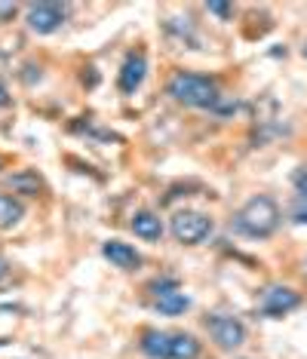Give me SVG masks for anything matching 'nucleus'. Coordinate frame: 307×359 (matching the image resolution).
<instances>
[{"instance_id": "obj_1", "label": "nucleus", "mask_w": 307, "mask_h": 359, "mask_svg": "<svg viewBox=\"0 0 307 359\" xmlns=\"http://www.w3.org/2000/svg\"><path fill=\"white\" fill-rule=\"evenodd\" d=\"M231 227L243 236H252V240H264L280 227V209L271 197H252L243 209L233 215Z\"/></svg>"}, {"instance_id": "obj_2", "label": "nucleus", "mask_w": 307, "mask_h": 359, "mask_svg": "<svg viewBox=\"0 0 307 359\" xmlns=\"http://www.w3.org/2000/svg\"><path fill=\"white\" fill-rule=\"evenodd\" d=\"M169 95L188 108H218V99H221L215 80L203 74H188V71H179L169 80Z\"/></svg>"}, {"instance_id": "obj_3", "label": "nucleus", "mask_w": 307, "mask_h": 359, "mask_svg": "<svg viewBox=\"0 0 307 359\" xmlns=\"http://www.w3.org/2000/svg\"><path fill=\"white\" fill-rule=\"evenodd\" d=\"M212 233V218L203 212H179L172 218V236L184 246H197Z\"/></svg>"}, {"instance_id": "obj_4", "label": "nucleus", "mask_w": 307, "mask_h": 359, "mask_svg": "<svg viewBox=\"0 0 307 359\" xmlns=\"http://www.w3.org/2000/svg\"><path fill=\"white\" fill-rule=\"evenodd\" d=\"M151 295H154V304H157L160 313L166 316H179L191 307V298L179 289L175 280H160V283H151Z\"/></svg>"}, {"instance_id": "obj_5", "label": "nucleus", "mask_w": 307, "mask_h": 359, "mask_svg": "<svg viewBox=\"0 0 307 359\" xmlns=\"http://www.w3.org/2000/svg\"><path fill=\"white\" fill-rule=\"evenodd\" d=\"M206 329H209V334H212L215 344L224 347V350H233L246 341V325L240 320H233V316H221V313L209 316Z\"/></svg>"}, {"instance_id": "obj_6", "label": "nucleus", "mask_w": 307, "mask_h": 359, "mask_svg": "<svg viewBox=\"0 0 307 359\" xmlns=\"http://www.w3.org/2000/svg\"><path fill=\"white\" fill-rule=\"evenodd\" d=\"M64 22V6L59 4H31L28 6V25L37 34H53Z\"/></svg>"}, {"instance_id": "obj_7", "label": "nucleus", "mask_w": 307, "mask_h": 359, "mask_svg": "<svg viewBox=\"0 0 307 359\" xmlns=\"http://www.w3.org/2000/svg\"><path fill=\"white\" fill-rule=\"evenodd\" d=\"M298 304H301L298 292L286 289V285H271V289L261 292V310L268 316H273V320L282 316V313H289V310H295Z\"/></svg>"}, {"instance_id": "obj_8", "label": "nucleus", "mask_w": 307, "mask_h": 359, "mask_svg": "<svg viewBox=\"0 0 307 359\" xmlns=\"http://www.w3.org/2000/svg\"><path fill=\"white\" fill-rule=\"evenodd\" d=\"M102 252H104V258L111 261L114 267H120V271H135V267L142 264V255L135 252L129 243H120V240H108L102 246Z\"/></svg>"}, {"instance_id": "obj_9", "label": "nucleus", "mask_w": 307, "mask_h": 359, "mask_svg": "<svg viewBox=\"0 0 307 359\" xmlns=\"http://www.w3.org/2000/svg\"><path fill=\"white\" fill-rule=\"evenodd\" d=\"M144 71H148L144 55L142 53H129L126 62H123V68H120V89H123L126 95L135 93V89L142 86V80H144Z\"/></svg>"}, {"instance_id": "obj_10", "label": "nucleus", "mask_w": 307, "mask_h": 359, "mask_svg": "<svg viewBox=\"0 0 307 359\" xmlns=\"http://www.w3.org/2000/svg\"><path fill=\"white\" fill-rule=\"evenodd\" d=\"M142 353L148 359H172V332H144Z\"/></svg>"}, {"instance_id": "obj_11", "label": "nucleus", "mask_w": 307, "mask_h": 359, "mask_svg": "<svg viewBox=\"0 0 307 359\" xmlns=\"http://www.w3.org/2000/svg\"><path fill=\"white\" fill-rule=\"evenodd\" d=\"M132 231L135 236H142V240H160L163 236V222H160V215H154V212H135L132 215Z\"/></svg>"}, {"instance_id": "obj_12", "label": "nucleus", "mask_w": 307, "mask_h": 359, "mask_svg": "<svg viewBox=\"0 0 307 359\" xmlns=\"http://www.w3.org/2000/svg\"><path fill=\"white\" fill-rule=\"evenodd\" d=\"M200 356V341L193 334L172 332V359H197Z\"/></svg>"}, {"instance_id": "obj_13", "label": "nucleus", "mask_w": 307, "mask_h": 359, "mask_svg": "<svg viewBox=\"0 0 307 359\" xmlns=\"http://www.w3.org/2000/svg\"><path fill=\"white\" fill-rule=\"evenodd\" d=\"M22 215H25V206H22L19 200L6 197V194H0V231H6V227L19 224Z\"/></svg>"}, {"instance_id": "obj_14", "label": "nucleus", "mask_w": 307, "mask_h": 359, "mask_svg": "<svg viewBox=\"0 0 307 359\" xmlns=\"http://www.w3.org/2000/svg\"><path fill=\"white\" fill-rule=\"evenodd\" d=\"M10 187L19 194H28V197H37L40 194V178L31 172V169H22V172L10 175Z\"/></svg>"}, {"instance_id": "obj_15", "label": "nucleus", "mask_w": 307, "mask_h": 359, "mask_svg": "<svg viewBox=\"0 0 307 359\" xmlns=\"http://www.w3.org/2000/svg\"><path fill=\"white\" fill-rule=\"evenodd\" d=\"M292 218H295V222H298V224H307V200H301V197H298V200H295Z\"/></svg>"}, {"instance_id": "obj_16", "label": "nucleus", "mask_w": 307, "mask_h": 359, "mask_svg": "<svg viewBox=\"0 0 307 359\" xmlns=\"http://www.w3.org/2000/svg\"><path fill=\"white\" fill-rule=\"evenodd\" d=\"M209 13H215L218 19H231V15H233V6H228V4H209Z\"/></svg>"}, {"instance_id": "obj_17", "label": "nucleus", "mask_w": 307, "mask_h": 359, "mask_svg": "<svg viewBox=\"0 0 307 359\" xmlns=\"http://www.w3.org/2000/svg\"><path fill=\"white\" fill-rule=\"evenodd\" d=\"M295 184H298V197H301V200H307V169H304V172H298Z\"/></svg>"}, {"instance_id": "obj_18", "label": "nucleus", "mask_w": 307, "mask_h": 359, "mask_svg": "<svg viewBox=\"0 0 307 359\" xmlns=\"http://www.w3.org/2000/svg\"><path fill=\"white\" fill-rule=\"evenodd\" d=\"M15 15V4H0V19H10Z\"/></svg>"}, {"instance_id": "obj_19", "label": "nucleus", "mask_w": 307, "mask_h": 359, "mask_svg": "<svg viewBox=\"0 0 307 359\" xmlns=\"http://www.w3.org/2000/svg\"><path fill=\"white\" fill-rule=\"evenodd\" d=\"M0 104H6V89H4V83H0Z\"/></svg>"}, {"instance_id": "obj_20", "label": "nucleus", "mask_w": 307, "mask_h": 359, "mask_svg": "<svg viewBox=\"0 0 307 359\" xmlns=\"http://www.w3.org/2000/svg\"><path fill=\"white\" fill-rule=\"evenodd\" d=\"M0 276H4V261H0Z\"/></svg>"}, {"instance_id": "obj_21", "label": "nucleus", "mask_w": 307, "mask_h": 359, "mask_svg": "<svg viewBox=\"0 0 307 359\" xmlns=\"http://www.w3.org/2000/svg\"><path fill=\"white\" fill-rule=\"evenodd\" d=\"M304 55H307V46H304Z\"/></svg>"}, {"instance_id": "obj_22", "label": "nucleus", "mask_w": 307, "mask_h": 359, "mask_svg": "<svg viewBox=\"0 0 307 359\" xmlns=\"http://www.w3.org/2000/svg\"><path fill=\"white\" fill-rule=\"evenodd\" d=\"M0 166H4V163H0Z\"/></svg>"}]
</instances>
